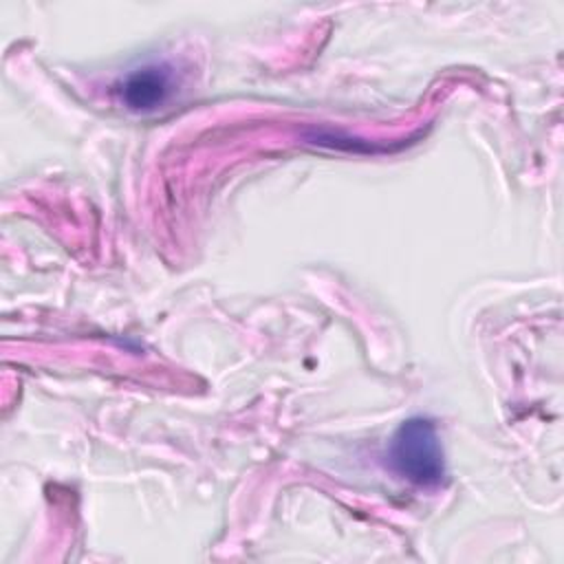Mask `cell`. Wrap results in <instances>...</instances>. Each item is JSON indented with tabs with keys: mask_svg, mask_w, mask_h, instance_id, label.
Masks as SVG:
<instances>
[{
	"mask_svg": "<svg viewBox=\"0 0 564 564\" xmlns=\"http://www.w3.org/2000/svg\"><path fill=\"white\" fill-rule=\"evenodd\" d=\"M388 460L401 478L419 487H438L445 480V456L434 421L405 419L388 443Z\"/></svg>",
	"mask_w": 564,
	"mask_h": 564,
	"instance_id": "6da1fadb",
	"label": "cell"
},
{
	"mask_svg": "<svg viewBox=\"0 0 564 564\" xmlns=\"http://www.w3.org/2000/svg\"><path fill=\"white\" fill-rule=\"evenodd\" d=\"M172 88V77L165 66H143L132 70L121 86V99L130 110L159 108Z\"/></svg>",
	"mask_w": 564,
	"mask_h": 564,
	"instance_id": "7a4b0ae2",
	"label": "cell"
}]
</instances>
